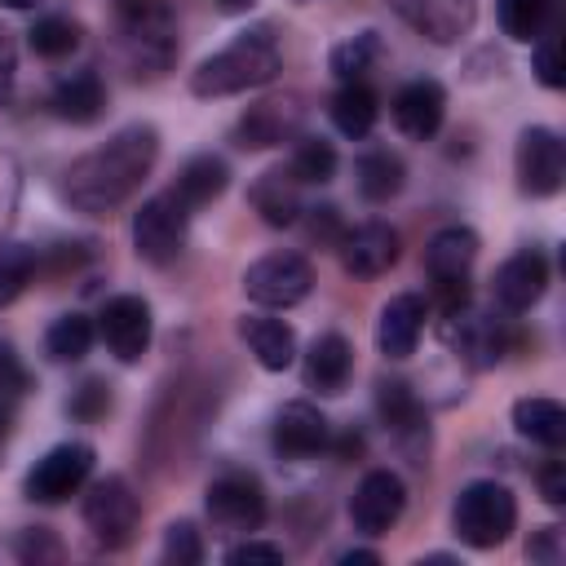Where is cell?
<instances>
[{"label":"cell","instance_id":"d6a6232c","mask_svg":"<svg viewBox=\"0 0 566 566\" xmlns=\"http://www.w3.org/2000/svg\"><path fill=\"white\" fill-rule=\"evenodd\" d=\"M548 9L553 0H495V18H500V31L517 44H531L544 35V22H548Z\"/></svg>","mask_w":566,"mask_h":566},{"label":"cell","instance_id":"2e32d148","mask_svg":"<svg viewBox=\"0 0 566 566\" xmlns=\"http://www.w3.org/2000/svg\"><path fill=\"white\" fill-rule=\"evenodd\" d=\"M424 318H429V305L420 292H398L385 301L380 318H376V345L385 358H411L416 345H420V332H424Z\"/></svg>","mask_w":566,"mask_h":566},{"label":"cell","instance_id":"83f0119b","mask_svg":"<svg viewBox=\"0 0 566 566\" xmlns=\"http://www.w3.org/2000/svg\"><path fill=\"white\" fill-rule=\"evenodd\" d=\"M354 181H358V195H363L367 203H389V199L407 186V168H402V159H398L394 150L376 146V150H367V155L354 164Z\"/></svg>","mask_w":566,"mask_h":566},{"label":"cell","instance_id":"cb8c5ba5","mask_svg":"<svg viewBox=\"0 0 566 566\" xmlns=\"http://www.w3.org/2000/svg\"><path fill=\"white\" fill-rule=\"evenodd\" d=\"M53 115L57 119H71V124H93L102 111H106V88L97 80V71H75L66 80L53 84V97H49Z\"/></svg>","mask_w":566,"mask_h":566},{"label":"cell","instance_id":"d4e9b609","mask_svg":"<svg viewBox=\"0 0 566 566\" xmlns=\"http://www.w3.org/2000/svg\"><path fill=\"white\" fill-rule=\"evenodd\" d=\"M301 181L292 177V172H261L256 181H252V190H248V199H252V208L261 212V221L265 226H292L305 208H301V190H296Z\"/></svg>","mask_w":566,"mask_h":566},{"label":"cell","instance_id":"5b68a950","mask_svg":"<svg viewBox=\"0 0 566 566\" xmlns=\"http://www.w3.org/2000/svg\"><path fill=\"white\" fill-rule=\"evenodd\" d=\"M186 226H190V208L172 190L150 195L133 212V252L150 265H168L186 248Z\"/></svg>","mask_w":566,"mask_h":566},{"label":"cell","instance_id":"f907efd6","mask_svg":"<svg viewBox=\"0 0 566 566\" xmlns=\"http://www.w3.org/2000/svg\"><path fill=\"white\" fill-rule=\"evenodd\" d=\"M0 4H4V9H31L35 0H0Z\"/></svg>","mask_w":566,"mask_h":566},{"label":"cell","instance_id":"ba28073f","mask_svg":"<svg viewBox=\"0 0 566 566\" xmlns=\"http://www.w3.org/2000/svg\"><path fill=\"white\" fill-rule=\"evenodd\" d=\"M124 49L137 71H164L177 49V22L159 0H124Z\"/></svg>","mask_w":566,"mask_h":566},{"label":"cell","instance_id":"5bb4252c","mask_svg":"<svg viewBox=\"0 0 566 566\" xmlns=\"http://www.w3.org/2000/svg\"><path fill=\"white\" fill-rule=\"evenodd\" d=\"M301 119H305L301 97H261V102H252V106L239 115V124H234V146H239V150H270V146L287 142V137H296Z\"/></svg>","mask_w":566,"mask_h":566},{"label":"cell","instance_id":"d6986e66","mask_svg":"<svg viewBox=\"0 0 566 566\" xmlns=\"http://www.w3.org/2000/svg\"><path fill=\"white\" fill-rule=\"evenodd\" d=\"M544 287H548V261H544L535 248L513 252V256L495 270V283H491L495 301H500L504 310H513V314L531 310V305L544 296Z\"/></svg>","mask_w":566,"mask_h":566},{"label":"cell","instance_id":"1f68e13d","mask_svg":"<svg viewBox=\"0 0 566 566\" xmlns=\"http://www.w3.org/2000/svg\"><path fill=\"white\" fill-rule=\"evenodd\" d=\"M455 345L469 354L473 367H491V363H500L509 336H504V327H500L495 318H473V314H469V318H460V327H455Z\"/></svg>","mask_w":566,"mask_h":566},{"label":"cell","instance_id":"ffe728a7","mask_svg":"<svg viewBox=\"0 0 566 566\" xmlns=\"http://www.w3.org/2000/svg\"><path fill=\"white\" fill-rule=\"evenodd\" d=\"M398 9L407 13V22L429 35L433 44H451L473 27V9L478 0H398Z\"/></svg>","mask_w":566,"mask_h":566},{"label":"cell","instance_id":"e0dca14e","mask_svg":"<svg viewBox=\"0 0 566 566\" xmlns=\"http://www.w3.org/2000/svg\"><path fill=\"white\" fill-rule=\"evenodd\" d=\"M442 115H447V93L438 80H411L394 93V124L411 142H429L442 128Z\"/></svg>","mask_w":566,"mask_h":566},{"label":"cell","instance_id":"f35d334b","mask_svg":"<svg viewBox=\"0 0 566 566\" xmlns=\"http://www.w3.org/2000/svg\"><path fill=\"white\" fill-rule=\"evenodd\" d=\"M535 75H539L544 88H562V84H566L562 40H557V35H539V44H535Z\"/></svg>","mask_w":566,"mask_h":566},{"label":"cell","instance_id":"484cf974","mask_svg":"<svg viewBox=\"0 0 566 566\" xmlns=\"http://www.w3.org/2000/svg\"><path fill=\"white\" fill-rule=\"evenodd\" d=\"M226 186H230V168H226V159H217V155H195V159L181 164V172H177V181H172V195L195 212V208L221 199Z\"/></svg>","mask_w":566,"mask_h":566},{"label":"cell","instance_id":"7c38bea8","mask_svg":"<svg viewBox=\"0 0 566 566\" xmlns=\"http://www.w3.org/2000/svg\"><path fill=\"white\" fill-rule=\"evenodd\" d=\"M97 332L106 340V349L119 358V363H137L146 349H150V332H155V318H150V305L133 292L124 296H111L97 314Z\"/></svg>","mask_w":566,"mask_h":566},{"label":"cell","instance_id":"9c48e42d","mask_svg":"<svg viewBox=\"0 0 566 566\" xmlns=\"http://www.w3.org/2000/svg\"><path fill=\"white\" fill-rule=\"evenodd\" d=\"M88 473H93V447L88 442H57L53 451H44L31 464L22 491L35 504H62L66 495H75L88 482Z\"/></svg>","mask_w":566,"mask_h":566},{"label":"cell","instance_id":"681fc988","mask_svg":"<svg viewBox=\"0 0 566 566\" xmlns=\"http://www.w3.org/2000/svg\"><path fill=\"white\" fill-rule=\"evenodd\" d=\"M9 433H13V416L0 407V451H4V442H9Z\"/></svg>","mask_w":566,"mask_h":566},{"label":"cell","instance_id":"44dd1931","mask_svg":"<svg viewBox=\"0 0 566 566\" xmlns=\"http://www.w3.org/2000/svg\"><path fill=\"white\" fill-rule=\"evenodd\" d=\"M239 336L248 340V349L256 354V363L265 371H287L296 363V332L283 318L270 314H243L239 318Z\"/></svg>","mask_w":566,"mask_h":566},{"label":"cell","instance_id":"f6af8a7d","mask_svg":"<svg viewBox=\"0 0 566 566\" xmlns=\"http://www.w3.org/2000/svg\"><path fill=\"white\" fill-rule=\"evenodd\" d=\"M526 557H535V562H562V531H557V526H544V531L526 544Z\"/></svg>","mask_w":566,"mask_h":566},{"label":"cell","instance_id":"e575fe53","mask_svg":"<svg viewBox=\"0 0 566 566\" xmlns=\"http://www.w3.org/2000/svg\"><path fill=\"white\" fill-rule=\"evenodd\" d=\"M31 274H35V252L27 243L4 239L0 243V310L22 296V287L31 283Z\"/></svg>","mask_w":566,"mask_h":566},{"label":"cell","instance_id":"8fae6325","mask_svg":"<svg viewBox=\"0 0 566 566\" xmlns=\"http://www.w3.org/2000/svg\"><path fill=\"white\" fill-rule=\"evenodd\" d=\"M513 168H517V186L535 199H548L562 190L566 181V146L553 128H522L517 150H513Z\"/></svg>","mask_w":566,"mask_h":566},{"label":"cell","instance_id":"816d5d0a","mask_svg":"<svg viewBox=\"0 0 566 566\" xmlns=\"http://www.w3.org/2000/svg\"><path fill=\"white\" fill-rule=\"evenodd\" d=\"M301 4H305V0H301Z\"/></svg>","mask_w":566,"mask_h":566},{"label":"cell","instance_id":"f1b7e54d","mask_svg":"<svg viewBox=\"0 0 566 566\" xmlns=\"http://www.w3.org/2000/svg\"><path fill=\"white\" fill-rule=\"evenodd\" d=\"M332 124L345 133V137H367L371 128H376V115H380V102H376V93L367 88V84H345L336 97H332Z\"/></svg>","mask_w":566,"mask_h":566},{"label":"cell","instance_id":"7dc6e473","mask_svg":"<svg viewBox=\"0 0 566 566\" xmlns=\"http://www.w3.org/2000/svg\"><path fill=\"white\" fill-rule=\"evenodd\" d=\"M340 562H345V566H354V562H380V557H376L371 548H349V553H340Z\"/></svg>","mask_w":566,"mask_h":566},{"label":"cell","instance_id":"d590c367","mask_svg":"<svg viewBox=\"0 0 566 566\" xmlns=\"http://www.w3.org/2000/svg\"><path fill=\"white\" fill-rule=\"evenodd\" d=\"M27 40H31V49H35L40 57H66V53L80 44V22L62 18V13H49V18H40V22L27 31Z\"/></svg>","mask_w":566,"mask_h":566},{"label":"cell","instance_id":"836d02e7","mask_svg":"<svg viewBox=\"0 0 566 566\" xmlns=\"http://www.w3.org/2000/svg\"><path fill=\"white\" fill-rule=\"evenodd\" d=\"M287 172H292L301 186H323V181H332V177H336V150H332V142H323V137H301L296 150H292Z\"/></svg>","mask_w":566,"mask_h":566},{"label":"cell","instance_id":"7bdbcfd3","mask_svg":"<svg viewBox=\"0 0 566 566\" xmlns=\"http://www.w3.org/2000/svg\"><path fill=\"white\" fill-rule=\"evenodd\" d=\"M62 548H57V539L44 531V526H31L22 539H18V557H27V562H35V557H57Z\"/></svg>","mask_w":566,"mask_h":566},{"label":"cell","instance_id":"4dcf8cb0","mask_svg":"<svg viewBox=\"0 0 566 566\" xmlns=\"http://www.w3.org/2000/svg\"><path fill=\"white\" fill-rule=\"evenodd\" d=\"M93 349V323L84 314H62L44 332V354L53 363H80Z\"/></svg>","mask_w":566,"mask_h":566},{"label":"cell","instance_id":"3957f363","mask_svg":"<svg viewBox=\"0 0 566 566\" xmlns=\"http://www.w3.org/2000/svg\"><path fill=\"white\" fill-rule=\"evenodd\" d=\"M517 526V500L504 482H469L451 504V531L469 548H495Z\"/></svg>","mask_w":566,"mask_h":566},{"label":"cell","instance_id":"6da1fadb","mask_svg":"<svg viewBox=\"0 0 566 566\" xmlns=\"http://www.w3.org/2000/svg\"><path fill=\"white\" fill-rule=\"evenodd\" d=\"M155 159H159V133L150 124H128L66 168L62 199L84 217H111L137 195Z\"/></svg>","mask_w":566,"mask_h":566},{"label":"cell","instance_id":"8992f818","mask_svg":"<svg viewBox=\"0 0 566 566\" xmlns=\"http://www.w3.org/2000/svg\"><path fill=\"white\" fill-rule=\"evenodd\" d=\"M314 270L301 252H270L243 270V296L265 310H292L310 296Z\"/></svg>","mask_w":566,"mask_h":566},{"label":"cell","instance_id":"603a6c76","mask_svg":"<svg viewBox=\"0 0 566 566\" xmlns=\"http://www.w3.org/2000/svg\"><path fill=\"white\" fill-rule=\"evenodd\" d=\"M376 411H380V420H385V429L402 442V447H411V438H424L429 429V420H424V411H420V398L411 394V385L407 380H380L376 385Z\"/></svg>","mask_w":566,"mask_h":566},{"label":"cell","instance_id":"bcb514c9","mask_svg":"<svg viewBox=\"0 0 566 566\" xmlns=\"http://www.w3.org/2000/svg\"><path fill=\"white\" fill-rule=\"evenodd\" d=\"M310 234L314 239H327V243H340V217H336V208H310Z\"/></svg>","mask_w":566,"mask_h":566},{"label":"cell","instance_id":"ab89813d","mask_svg":"<svg viewBox=\"0 0 566 566\" xmlns=\"http://www.w3.org/2000/svg\"><path fill=\"white\" fill-rule=\"evenodd\" d=\"M230 566H279L283 562V548L279 544H265V539H243L226 553Z\"/></svg>","mask_w":566,"mask_h":566},{"label":"cell","instance_id":"c3c4849f","mask_svg":"<svg viewBox=\"0 0 566 566\" xmlns=\"http://www.w3.org/2000/svg\"><path fill=\"white\" fill-rule=\"evenodd\" d=\"M256 0H217V9H226V13H248Z\"/></svg>","mask_w":566,"mask_h":566},{"label":"cell","instance_id":"7a4b0ae2","mask_svg":"<svg viewBox=\"0 0 566 566\" xmlns=\"http://www.w3.org/2000/svg\"><path fill=\"white\" fill-rule=\"evenodd\" d=\"M283 57H279V44L270 35V27H252L243 31L234 44L217 49L212 57H203L195 71H190V93L195 97H230V93H248V88H261L279 75Z\"/></svg>","mask_w":566,"mask_h":566},{"label":"cell","instance_id":"f546056e","mask_svg":"<svg viewBox=\"0 0 566 566\" xmlns=\"http://www.w3.org/2000/svg\"><path fill=\"white\" fill-rule=\"evenodd\" d=\"M380 57H385L380 35H376V31H358V35H349V40H340V44L332 49L327 66H332V75H336L340 84H354V80H363Z\"/></svg>","mask_w":566,"mask_h":566},{"label":"cell","instance_id":"4fadbf2b","mask_svg":"<svg viewBox=\"0 0 566 566\" xmlns=\"http://www.w3.org/2000/svg\"><path fill=\"white\" fill-rule=\"evenodd\" d=\"M402 509H407V486H402V478L389 473V469H371V473L358 482L354 500H349V522H354V531H363V535H389V526L402 517Z\"/></svg>","mask_w":566,"mask_h":566},{"label":"cell","instance_id":"30bf717a","mask_svg":"<svg viewBox=\"0 0 566 566\" xmlns=\"http://www.w3.org/2000/svg\"><path fill=\"white\" fill-rule=\"evenodd\" d=\"M203 509L212 517L217 531L226 535H248L265 522V491L252 473H221L208 482V495H203Z\"/></svg>","mask_w":566,"mask_h":566},{"label":"cell","instance_id":"4316f807","mask_svg":"<svg viewBox=\"0 0 566 566\" xmlns=\"http://www.w3.org/2000/svg\"><path fill=\"white\" fill-rule=\"evenodd\" d=\"M513 429L531 438L535 447L557 451L566 442V411L557 398H517L513 402Z\"/></svg>","mask_w":566,"mask_h":566},{"label":"cell","instance_id":"277c9868","mask_svg":"<svg viewBox=\"0 0 566 566\" xmlns=\"http://www.w3.org/2000/svg\"><path fill=\"white\" fill-rule=\"evenodd\" d=\"M478 261V234L469 226H442L424 243V274L447 314H460L469 301V270Z\"/></svg>","mask_w":566,"mask_h":566},{"label":"cell","instance_id":"74e56055","mask_svg":"<svg viewBox=\"0 0 566 566\" xmlns=\"http://www.w3.org/2000/svg\"><path fill=\"white\" fill-rule=\"evenodd\" d=\"M66 411L75 416V420H102L106 411H111V394H106V385L102 380H84L75 394H71V402H66Z\"/></svg>","mask_w":566,"mask_h":566},{"label":"cell","instance_id":"60d3db41","mask_svg":"<svg viewBox=\"0 0 566 566\" xmlns=\"http://www.w3.org/2000/svg\"><path fill=\"white\" fill-rule=\"evenodd\" d=\"M27 385H31V376H27L22 358L13 354L9 340H0V394H22Z\"/></svg>","mask_w":566,"mask_h":566},{"label":"cell","instance_id":"7402d4cb","mask_svg":"<svg viewBox=\"0 0 566 566\" xmlns=\"http://www.w3.org/2000/svg\"><path fill=\"white\" fill-rule=\"evenodd\" d=\"M349 371H354V349L340 332H327L305 349V385L314 394H327V398L340 394L349 385Z\"/></svg>","mask_w":566,"mask_h":566},{"label":"cell","instance_id":"ac0fdd59","mask_svg":"<svg viewBox=\"0 0 566 566\" xmlns=\"http://www.w3.org/2000/svg\"><path fill=\"white\" fill-rule=\"evenodd\" d=\"M270 438H274V451H279V455H287V460L314 455V451H323V447H327V416H323L314 402H305V398L283 402V407H279V416H274Z\"/></svg>","mask_w":566,"mask_h":566},{"label":"cell","instance_id":"52a82bcc","mask_svg":"<svg viewBox=\"0 0 566 566\" xmlns=\"http://www.w3.org/2000/svg\"><path fill=\"white\" fill-rule=\"evenodd\" d=\"M142 522V504L124 478H102L84 495V526L102 548H128Z\"/></svg>","mask_w":566,"mask_h":566},{"label":"cell","instance_id":"ee69618b","mask_svg":"<svg viewBox=\"0 0 566 566\" xmlns=\"http://www.w3.org/2000/svg\"><path fill=\"white\" fill-rule=\"evenodd\" d=\"M13 75H18V44H13V31L0 27V102L9 97Z\"/></svg>","mask_w":566,"mask_h":566},{"label":"cell","instance_id":"9a60e30c","mask_svg":"<svg viewBox=\"0 0 566 566\" xmlns=\"http://www.w3.org/2000/svg\"><path fill=\"white\" fill-rule=\"evenodd\" d=\"M336 252H340V265H345L354 279H380V274H389V270L398 265L402 243H398V230H394V226H385V221H363V226H354V230L340 234Z\"/></svg>","mask_w":566,"mask_h":566},{"label":"cell","instance_id":"8d00e7d4","mask_svg":"<svg viewBox=\"0 0 566 566\" xmlns=\"http://www.w3.org/2000/svg\"><path fill=\"white\" fill-rule=\"evenodd\" d=\"M199 557H203V539H199L195 522H172V526L164 531V562H172V566H195Z\"/></svg>","mask_w":566,"mask_h":566},{"label":"cell","instance_id":"b9f144b4","mask_svg":"<svg viewBox=\"0 0 566 566\" xmlns=\"http://www.w3.org/2000/svg\"><path fill=\"white\" fill-rule=\"evenodd\" d=\"M535 482H539V495H544L553 509L566 504V464H562V460H548V464L535 473Z\"/></svg>","mask_w":566,"mask_h":566}]
</instances>
